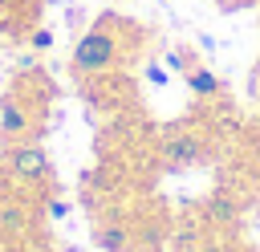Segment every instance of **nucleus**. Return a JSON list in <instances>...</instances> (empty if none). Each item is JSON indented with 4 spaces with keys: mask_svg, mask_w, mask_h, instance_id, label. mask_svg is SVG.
Returning a JSON list of instances; mask_svg holds the SVG:
<instances>
[{
    "mask_svg": "<svg viewBox=\"0 0 260 252\" xmlns=\"http://www.w3.org/2000/svg\"><path fill=\"white\" fill-rule=\"evenodd\" d=\"M118 28H122V16H102L93 28H85L77 37L73 57H69V65H73L77 77H102V73H110L122 61L126 45H122Z\"/></svg>",
    "mask_w": 260,
    "mask_h": 252,
    "instance_id": "1",
    "label": "nucleus"
},
{
    "mask_svg": "<svg viewBox=\"0 0 260 252\" xmlns=\"http://www.w3.org/2000/svg\"><path fill=\"white\" fill-rule=\"evenodd\" d=\"M4 171H8L16 183H45V179H49V154H45V146L32 142V138L4 142Z\"/></svg>",
    "mask_w": 260,
    "mask_h": 252,
    "instance_id": "2",
    "label": "nucleus"
},
{
    "mask_svg": "<svg viewBox=\"0 0 260 252\" xmlns=\"http://www.w3.org/2000/svg\"><path fill=\"white\" fill-rule=\"evenodd\" d=\"M32 134V106L20 93H4L0 98V142H16Z\"/></svg>",
    "mask_w": 260,
    "mask_h": 252,
    "instance_id": "3",
    "label": "nucleus"
},
{
    "mask_svg": "<svg viewBox=\"0 0 260 252\" xmlns=\"http://www.w3.org/2000/svg\"><path fill=\"white\" fill-rule=\"evenodd\" d=\"M162 159L171 167H191V163H203V138L191 134V130H167L162 134Z\"/></svg>",
    "mask_w": 260,
    "mask_h": 252,
    "instance_id": "4",
    "label": "nucleus"
},
{
    "mask_svg": "<svg viewBox=\"0 0 260 252\" xmlns=\"http://www.w3.org/2000/svg\"><path fill=\"white\" fill-rule=\"evenodd\" d=\"M187 85H191V93H195V98H215V93L223 89V81H219L207 65H199V61L187 69Z\"/></svg>",
    "mask_w": 260,
    "mask_h": 252,
    "instance_id": "5",
    "label": "nucleus"
},
{
    "mask_svg": "<svg viewBox=\"0 0 260 252\" xmlns=\"http://www.w3.org/2000/svg\"><path fill=\"white\" fill-rule=\"evenodd\" d=\"M93 244L106 252H126L130 248V232L118 224H93Z\"/></svg>",
    "mask_w": 260,
    "mask_h": 252,
    "instance_id": "6",
    "label": "nucleus"
},
{
    "mask_svg": "<svg viewBox=\"0 0 260 252\" xmlns=\"http://www.w3.org/2000/svg\"><path fill=\"white\" fill-rule=\"evenodd\" d=\"M28 228V211L20 203H0V232L4 236H20Z\"/></svg>",
    "mask_w": 260,
    "mask_h": 252,
    "instance_id": "7",
    "label": "nucleus"
},
{
    "mask_svg": "<svg viewBox=\"0 0 260 252\" xmlns=\"http://www.w3.org/2000/svg\"><path fill=\"white\" fill-rule=\"evenodd\" d=\"M142 77H146L150 85H167V81H171V73H167V69L158 65V61H146V69H142Z\"/></svg>",
    "mask_w": 260,
    "mask_h": 252,
    "instance_id": "8",
    "label": "nucleus"
},
{
    "mask_svg": "<svg viewBox=\"0 0 260 252\" xmlns=\"http://www.w3.org/2000/svg\"><path fill=\"white\" fill-rule=\"evenodd\" d=\"M28 45H32L37 53H45V49H53V33H49V28H32V33H28Z\"/></svg>",
    "mask_w": 260,
    "mask_h": 252,
    "instance_id": "9",
    "label": "nucleus"
},
{
    "mask_svg": "<svg viewBox=\"0 0 260 252\" xmlns=\"http://www.w3.org/2000/svg\"><path fill=\"white\" fill-rule=\"evenodd\" d=\"M167 65H171V69H179V73H187L195 61L187 57V49H171V53H167Z\"/></svg>",
    "mask_w": 260,
    "mask_h": 252,
    "instance_id": "10",
    "label": "nucleus"
},
{
    "mask_svg": "<svg viewBox=\"0 0 260 252\" xmlns=\"http://www.w3.org/2000/svg\"><path fill=\"white\" fill-rule=\"evenodd\" d=\"M16 4H20V0H0V20H4V24L12 20V12H16Z\"/></svg>",
    "mask_w": 260,
    "mask_h": 252,
    "instance_id": "11",
    "label": "nucleus"
},
{
    "mask_svg": "<svg viewBox=\"0 0 260 252\" xmlns=\"http://www.w3.org/2000/svg\"><path fill=\"white\" fill-rule=\"evenodd\" d=\"M65 211H69V207H65V203H61V199H49V215H53V219H61V215H65Z\"/></svg>",
    "mask_w": 260,
    "mask_h": 252,
    "instance_id": "12",
    "label": "nucleus"
},
{
    "mask_svg": "<svg viewBox=\"0 0 260 252\" xmlns=\"http://www.w3.org/2000/svg\"><path fill=\"white\" fill-rule=\"evenodd\" d=\"M199 252H228V248H223V244H219V240H211V244H203V248H199Z\"/></svg>",
    "mask_w": 260,
    "mask_h": 252,
    "instance_id": "13",
    "label": "nucleus"
},
{
    "mask_svg": "<svg viewBox=\"0 0 260 252\" xmlns=\"http://www.w3.org/2000/svg\"><path fill=\"white\" fill-rule=\"evenodd\" d=\"M236 252H248V248H236Z\"/></svg>",
    "mask_w": 260,
    "mask_h": 252,
    "instance_id": "14",
    "label": "nucleus"
},
{
    "mask_svg": "<svg viewBox=\"0 0 260 252\" xmlns=\"http://www.w3.org/2000/svg\"><path fill=\"white\" fill-rule=\"evenodd\" d=\"M0 252H8V248H0Z\"/></svg>",
    "mask_w": 260,
    "mask_h": 252,
    "instance_id": "15",
    "label": "nucleus"
}]
</instances>
